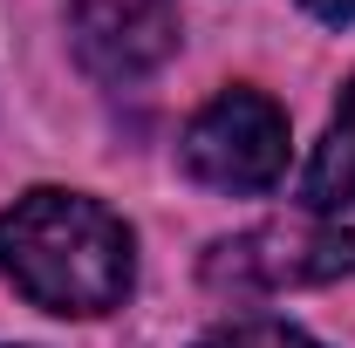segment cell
Here are the masks:
<instances>
[{
	"instance_id": "1",
	"label": "cell",
	"mask_w": 355,
	"mask_h": 348,
	"mask_svg": "<svg viewBox=\"0 0 355 348\" xmlns=\"http://www.w3.org/2000/svg\"><path fill=\"white\" fill-rule=\"evenodd\" d=\"M0 273L48 314H110L130 294V232L83 191H28L0 212Z\"/></svg>"
},
{
	"instance_id": "2",
	"label": "cell",
	"mask_w": 355,
	"mask_h": 348,
	"mask_svg": "<svg viewBox=\"0 0 355 348\" xmlns=\"http://www.w3.org/2000/svg\"><path fill=\"white\" fill-rule=\"evenodd\" d=\"M184 171L212 191H266L287 171V116L260 89L212 96L184 130Z\"/></svg>"
},
{
	"instance_id": "3",
	"label": "cell",
	"mask_w": 355,
	"mask_h": 348,
	"mask_svg": "<svg viewBox=\"0 0 355 348\" xmlns=\"http://www.w3.org/2000/svg\"><path fill=\"white\" fill-rule=\"evenodd\" d=\"M335 273H355V232H328V225H253L239 239H219L205 260V280L225 294H280Z\"/></svg>"
},
{
	"instance_id": "4",
	"label": "cell",
	"mask_w": 355,
	"mask_h": 348,
	"mask_svg": "<svg viewBox=\"0 0 355 348\" xmlns=\"http://www.w3.org/2000/svg\"><path fill=\"white\" fill-rule=\"evenodd\" d=\"M69 42L96 82H144L178 55V0H69Z\"/></svg>"
},
{
	"instance_id": "5",
	"label": "cell",
	"mask_w": 355,
	"mask_h": 348,
	"mask_svg": "<svg viewBox=\"0 0 355 348\" xmlns=\"http://www.w3.org/2000/svg\"><path fill=\"white\" fill-rule=\"evenodd\" d=\"M301 198H308V212H349L355 205V82L342 89V110H335V123L301 177Z\"/></svg>"
},
{
	"instance_id": "6",
	"label": "cell",
	"mask_w": 355,
	"mask_h": 348,
	"mask_svg": "<svg viewBox=\"0 0 355 348\" xmlns=\"http://www.w3.org/2000/svg\"><path fill=\"white\" fill-rule=\"evenodd\" d=\"M198 348H321V342L301 335V328H287V321H232L219 335H205Z\"/></svg>"
},
{
	"instance_id": "7",
	"label": "cell",
	"mask_w": 355,
	"mask_h": 348,
	"mask_svg": "<svg viewBox=\"0 0 355 348\" xmlns=\"http://www.w3.org/2000/svg\"><path fill=\"white\" fill-rule=\"evenodd\" d=\"M308 14H321V21H355V0H301Z\"/></svg>"
}]
</instances>
